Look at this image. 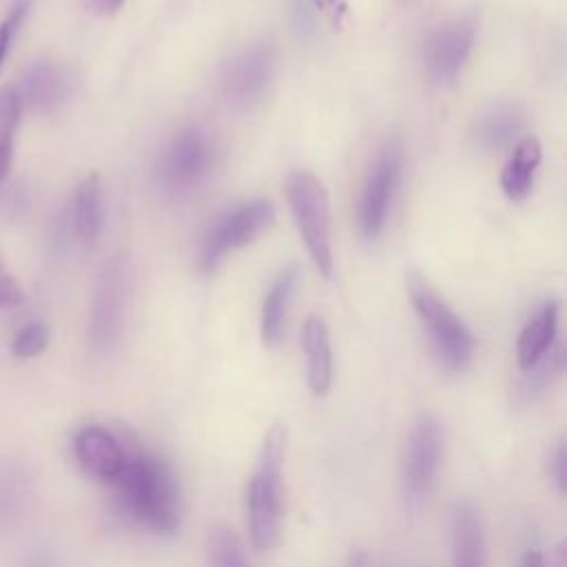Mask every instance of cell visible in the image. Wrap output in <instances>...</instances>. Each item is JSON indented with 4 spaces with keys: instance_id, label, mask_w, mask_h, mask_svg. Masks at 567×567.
<instances>
[{
    "instance_id": "obj_1",
    "label": "cell",
    "mask_w": 567,
    "mask_h": 567,
    "mask_svg": "<svg viewBox=\"0 0 567 567\" xmlns=\"http://www.w3.org/2000/svg\"><path fill=\"white\" fill-rule=\"evenodd\" d=\"M122 509L155 534H175L182 523V489L173 467L153 452L126 456L113 481Z\"/></svg>"
},
{
    "instance_id": "obj_2",
    "label": "cell",
    "mask_w": 567,
    "mask_h": 567,
    "mask_svg": "<svg viewBox=\"0 0 567 567\" xmlns=\"http://www.w3.org/2000/svg\"><path fill=\"white\" fill-rule=\"evenodd\" d=\"M284 456L286 427L275 423L264 434L255 470L246 487V523L257 549H272L281 540L284 520Z\"/></svg>"
},
{
    "instance_id": "obj_3",
    "label": "cell",
    "mask_w": 567,
    "mask_h": 567,
    "mask_svg": "<svg viewBox=\"0 0 567 567\" xmlns=\"http://www.w3.org/2000/svg\"><path fill=\"white\" fill-rule=\"evenodd\" d=\"M286 197L306 244V250L319 275H332V241H330V197L326 186L310 171L297 168L286 177Z\"/></svg>"
},
{
    "instance_id": "obj_4",
    "label": "cell",
    "mask_w": 567,
    "mask_h": 567,
    "mask_svg": "<svg viewBox=\"0 0 567 567\" xmlns=\"http://www.w3.org/2000/svg\"><path fill=\"white\" fill-rule=\"evenodd\" d=\"M408 292L416 315L430 332L441 363L452 372H463L474 354V337L467 326L423 277L412 275L408 279Z\"/></svg>"
},
{
    "instance_id": "obj_5",
    "label": "cell",
    "mask_w": 567,
    "mask_h": 567,
    "mask_svg": "<svg viewBox=\"0 0 567 567\" xmlns=\"http://www.w3.org/2000/svg\"><path fill=\"white\" fill-rule=\"evenodd\" d=\"M131 295V266L124 255H113L97 275L89 317V350L93 357H109L122 337Z\"/></svg>"
},
{
    "instance_id": "obj_6",
    "label": "cell",
    "mask_w": 567,
    "mask_h": 567,
    "mask_svg": "<svg viewBox=\"0 0 567 567\" xmlns=\"http://www.w3.org/2000/svg\"><path fill=\"white\" fill-rule=\"evenodd\" d=\"M443 447L445 432L441 421L432 412H421L408 432L403 452L401 478L408 509L419 512L425 503L441 467Z\"/></svg>"
},
{
    "instance_id": "obj_7",
    "label": "cell",
    "mask_w": 567,
    "mask_h": 567,
    "mask_svg": "<svg viewBox=\"0 0 567 567\" xmlns=\"http://www.w3.org/2000/svg\"><path fill=\"white\" fill-rule=\"evenodd\" d=\"M272 221L275 208L268 199H250L226 210L213 221L204 237L202 270L213 272L228 252L255 241L272 226Z\"/></svg>"
},
{
    "instance_id": "obj_8",
    "label": "cell",
    "mask_w": 567,
    "mask_h": 567,
    "mask_svg": "<svg viewBox=\"0 0 567 567\" xmlns=\"http://www.w3.org/2000/svg\"><path fill=\"white\" fill-rule=\"evenodd\" d=\"M215 164V144L199 128L179 131L162 151L155 177L157 184L173 195L193 190Z\"/></svg>"
},
{
    "instance_id": "obj_9",
    "label": "cell",
    "mask_w": 567,
    "mask_h": 567,
    "mask_svg": "<svg viewBox=\"0 0 567 567\" xmlns=\"http://www.w3.org/2000/svg\"><path fill=\"white\" fill-rule=\"evenodd\" d=\"M476 27L474 20H456L434 29L423 44V69L430 82L450 84L463 71L472 47Z\"/></svg>"
},
{
    "instance_id": "obj_10",
    "label": "cell",
    "mask_w": 567,
    "mask_h": 567,
    "mask_svg": "<svg viewBox=\"0 0 567 567\" xmlns=\"http://www.w3.org/2000/svg\"><path fill=\"white\" fill-rule=\"evenodd\" d=\"M401 173V144L390 142L372 166L359 206V228L365 239H377L383 230L390 202Z\"/></svg>"
},
{
    "instance_id": "obj_11",
    "label": "cell",
    "mask_w": 567,
    "mask_h": 567,
    "mask_svg": "<svg viewBox=\"0 0 567 567\" xmlns=\"http://www.w3.org/2000/svg\"><path fill=\"white\" fill-rule=\"evenodd\" d=\"M272 62L275 53L268 42L255 44L235 55L221 78L224 95L228 97V102L239 109L255 104L266 91V84L272 75Z\"/></svg>"
},
{
    "instance_id": "obj_12",
    "label": "cell",
    "mask_w": 567,
    "mask_h": 567,
    "mask_svg": "<svg viewBox=\"0 0 567 567\" xmlns=\"http://www.w3.org/2000/svg\"><path fill=\"white\" fill-rule=\"evenodd\" d=\"M73 456L86 474L113 483L124 470L128 452L111 430L102 425H84L73 436Z\"/></svg>"
},
{
    "instance_id": "obj_13",
    "label": "cell",
    "mask_w": 567,
    "mask_h": 567,
    "mask_svg": "<svg viewBox=\"0 0 567 567\" xmlns=\"http://www.w3.org/2000/svg\"><path fill=\"white\" fill-rule=\"evenodd\" d=\"M71 91H73L71 73L62 64L51 60H40L31 64L18 89L22 104L27 102L33 111H40V113L58 111L69 100Z\"/></svg>"
},
{
    "instance_id": "obj_14",
    "label": "cell",
    "mask_w": 567,
    "mask_h": 567,
    "mask_svg": "<svg viewBox=\"0 0 567 567\" xmlns=\"http://www.w3.org/2000/svg\"><path fill=\"white\" fill-rule=\"evenodd\" d=\"M306 354V381L315 396H323L332 385V346L330 332L321 317L310 315L301 330Z\"/></svg>"
},
{
    "instance_id": "obj_15",
    "label": "cell",
    "mask_w": 567,
    "mask_h": 567,
    "mask_svg": "<svg viewBox=\"0 0 567 567\" xmlns=\"http://www.w3.org/2000/svg\"><path fill=\"white\" fill-rule=\"evenodd\" d=\"M543 159V146L536 135H525L516 142L509 159L501 171V188L507 199L520 202L529 195L534 173Z\"/></svg>"
},
{
    "instance_id": "obj_16",
    "label": "cell",
    "mask_w": 567,
    "mask_h": 567,
    "mask_svg": "<svg viewBox=\"0 0 567 567\" xmlns=\"http://www.w3.org/2000/svg\"><path fill=\"white\" fill-rule=\"evenodd\" d=\"M33 485L18 461H0V534L11 532L29 512Z\"/></svg>"
},
{
    "instance_id": "obj_17",
    "label": "cell",
    "mask_w": 567,
    "mask_h": 567,
    "mask_svg": "<svg viewBox=\"0 0 567 567\" xmlns=\"http://www.w3.org/2000/svg\"><path fill=\"white\" fill-rule=\"evenodd\" d=\"M452 567H485V536L470 503H458L452 514Z\"/></svg>"
},
{
    "instance_id": "obj_18",
    "label": "cell",
    "mask_w": 567,
    "mask_h": 567,
    "mask_svg": "<svg viewBox=\"0 0 567 567\" xmlns=\"http://www.w3.org/2000/svg\"><path fill=\"white\" fill-rule=\"evenodd\" d=\"M558 328V303L549 301L540 312L525 323L516 343V359L523 372L532 370L554 346Z\"/></svg>"
},
{
    "instance_id": "obj_19",
    "label": "cell",
    "mask_w": 567,
    "mask_h": 567,
    "mask_svg": "<svg viewBox=\"0 0 567 567\" xmlns=\"http://www.w3.org/2000/svg\"><path fill=\"white\" fill-rule=\"evenodd\" d=\"M73 228L84 244H93L104 228V195L97 173H89L75 188Z\"/></svg>"
},
{
    "instance_id": "obj_20",
    "label": "cell",
    "mask_w": 567,
    "mask_h": 567,
    "mask_svg": "<svg viewBox=\"0 0 567 567\" xmlns=\"http://www.w3.org/2000/svg\"><path fill=\"white\" fill-rule=\"evenodd\" d=\"M295 284H297V266H290L277 275V279L272 281V286L264 297L259 328H261V341L266 346H277L281 341Z\"/></svg>"
},
{
    "instance_id": "obj_21",
    "label": "cell",
    "mask_w": 567,
    "mask_h": 567,
    "mask_svg": "<svg viewBox=\"0 0 567 567\" xmlns=\"http://www.w3.org/2000/svg\"><path fill=\"white\" fill-rule=\"evenodd\" d=\"M523 122L525 115L518 106H498L478 120L474 131L476 144L487 151L503 148L516 140L518 131L523 128Z\"/></svg>"
},
{
    "instance_id": "obj_22",
    "label": "cell",
    "mask_w": 567,
    "mask_h": 567,
    "mask_svg": "<svg viewBox=\"0 0 567 567\" xmlns=\"http://www.w3.org/2000/svg\"><path fill=\"white\" fill-rule=\"evenodd\" d=\"M22 120V100L16 86L0 89V184L9 177L13 164L16 133Z\"/></svg>"
},
{
    "instance_id": "obj_23",
    "label": "cell",
    "mask_w": 567,
    "mask_h": 567,
    "mask_svg": "<svg viewBox=\"0 0 567 567\" xmlns=\"http://www.w3.org/2000/svg\"><path fill=\"white\" fill-rule=\"evenodd\" d=\"M208 565L210 567H250L239 538L226 527H217L208 536Z\"/></svg>"
},
{
    "instance_id": "obj_24",
    "label": "cell",
    "mask_w": 567,
    "mask_h": 567,
    "mask_svg": "<svg viewBox=\"0 0 567 567\" xmlns=\"http://www.w3.org/2000/svg\"><path fill=\"white\" fill-rule=\"evenodd\" d=\"M49 339H51V330L44 321H29L13 334L11 352L18 359H35L47 350Z\"/></svg>"
},
{
    "instance_id": "obj_25",
    "label": "cell",
    "mask_w": 567,
    "mask_h": 567,
    "mask_svg": "<svg viewBox=\"0 0 567 567\" xmlns=\"http://www.w3.org/2000/svg\"><path fill=\"white\" fill-rule=\"evenodd\" d=\"M27 13H29V0H20V2L7 13V18L0 22V69H2V64H4V60H7V55H9V51H11V44H13L18 31H20V27H22Z\"/></svg>"
},
{
    "instance_id": "obj_26",
    "label": "cell",
    "mask_w": 567,
    "mask_h": 567,
    "mask_svg": "<svg viewBox=\"0 0 567 567\" xmlns=\"http://www.w3.org/2000/svg\"><path fill=\"white\" fill-rule=\"evenodd\" d=\"M24 301V292L20 288V284L16 281V277L7 270L4 266V255L0 250V310H9V308H18Z\"/></svg>"
},
{
    "instance_id": "obj_27",
    "label": "cell",
    "mask_w": 567,
    "mask_h": 567,
    "mask_svg": "<svg viewBox=\"0 0 567 567\" xmlns=\"http://www.w3.org/2000/svg\"><path fill=\"white\" fill-rule=\"evenodd\" d=\"M551 474H554L558 489L565 492L567 489V450L563 443L551 454Z\"/></svg>"
},
{
    "instance_id": "obj_28",
    "label": "cell",
    "mask_w": 567,
    "mask_h": 567,
    "mask_svg": "<svg viewBox=\"0 0 567 567\" xmlns=\"http://www.w3.org/2000/svg\"><path fill=\"white\" fill-rule=\"evenodd\" d=\"M24 567H55V560H53V556L49 551H33L27 558Z\"/></svg>"
},
{
    "instance_id": "obj_29",
    "label": "cell",
    "mask_w": 567,
    "mask_h": 567,
    "mask_svg": "<svg viewBox=\"0 0 567 567\" xmlns=\"http://www.w3.org/2000/svg\"><path fill=\"white\" fill-rule=\"evenodd\" d=\"M520 567H547V560L538 549H527L520 558Z\"/></svg>"
},
{
    "instance_id": "obj_30",
    "label": "cell",
    "mask_w": 567,
    "mask_h": 567,
    "mask_svg": "<svg viewBox=\"0 0 567 567\" xmlns=\"http://www.w3.org/2000/svg\"><path fill=\"white\" fill-rule=\"evenodd\" d=\"M93 2H95V9L100 13L111 16V13H117L126 0H93Z\"/></svg>"
},
{
    "instance_id": "obj_31",
    "label": "cell",
    "mask_w": 567,
    "mask_h": 567,
    "mask_svg": "<svg viewBox=\"0 0 567 567\" xmlns=\"http://www.w3.org/2000/svg\"><path fill=\"white\" fill-rule=\"evenodd\" d=\"M365 565H368V554L363 549H352L343 567H365Z\"/></svg>"
},
{
    "instance_id": "obj_32",
    "label": "cell",
    "mask_w": 567,
    "mask_h": 567,
    "mask_svg": "<svg viewBox=\"0 0 567 567\" xmlns=\"http://www.w3.org/2000/svg\"><path fill=\"white\" fill-rule=\"evenodd\" d=\"M315 2V7L319 9V11H330V9H334V4H337V0H312Z\"/></svg>"
}]
</instances>
